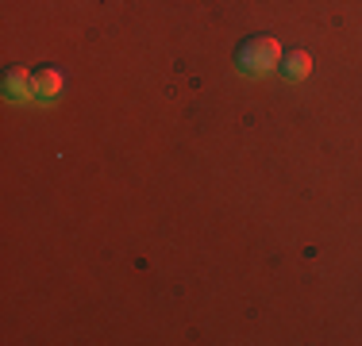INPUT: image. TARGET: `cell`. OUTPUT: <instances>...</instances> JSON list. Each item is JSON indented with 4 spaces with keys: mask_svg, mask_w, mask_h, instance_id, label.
<instances>
[{
    "mask_svg": "<svg viewBox=\"0 0 362 346\" xmlns=\"http://www.w3.org/2000/svg\"><path fill=\"white\" fill-rule=\"evenodd\" d=\"M235 66L251 77H262L281 66V42L274 35H247L235 47Z\"/></svg>",
    "mask_w": 362,
    "mask_h": 346,
    "instance_id": "6da1fadb",
    "label": "cell"
},
{
    "mask_svg": "<svg viewBox=\"0 0 362 346\" xmlns=\"http://www.w3.org/2000/svg\"><path fill=\"white\" fill-rule=\"evenodd\" d=\"M4 97H8V100H28V97H35V73H28L23 66H8V69H4Z\"/></svg>",
    "mask_w": 362,
    "mask_h": 346,
    "instance_id": "7a4b0ae2",
    "label": "cell"
},
{
    "mask_svg": "<svg viewBox=\"0 0 362 346\" xmlns=\"http://www.w3.org/2000/svg\"><path fill=\"white\" fill-rule=\"evenodd\" d=\"M62 85H66L62 69H54V66L39 69V73H35V100H42V104H54L58 97H62Z\"/></svg>",
    "mask_w": 362,
    "mask_h": 346,
    "instance_id": "3957f363",
    "label": "cell"
},
{
    "mask_svg": "<svg viewBox=\"0 0 362 346\" xmlns=\"http://www.w3.org/2000/svg\"><path fill=\"white\" fill-rule=\"evenodd\" d=\"M281 77L286 81H305L308 73H313V54L308 50H289V54H281Z\"/></svg>",
    "mask_w": 362,
    "mask_h": 346,
    "instance_id": "277c9868",
    "label": "cell"
}]
</instances>
